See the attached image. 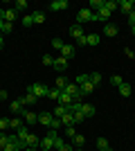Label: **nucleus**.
Instances as JSON below:
<instances>
[{
    "instance_id": "nucleus-12",
    "label": "nucleus",
    "mask_w": 135,
    "mask_h": 151,
    "mask_svg": "<svg viewBox=\"0 0 135 151\" xmlns=\"http://www.w3.org/2000/svg\"><path fill=\"white\" fill-rule=\"evenodd\" d=\"M63 93H68V95H72V97H77V95H81L79 93V86L74 81H68V86L63 88Z\"/></svg>"
},
{
    "instance_id": "nucleus-32",
    "label": "nucleus",
    "mask_w": 135,
    "mask_h": 151,
    "mask_svg": "<svg viewBox=\"0 0 135 151\" xmlns=\"http://www.w3.org/2000/svg\"><path fill=\"white\" fill-rule=\"evenodd\" d=\"M14 9H16V12H25L27 2H25V0H16V2H14Z\"/></svg>"
},
{
    "instance_id": "nucleus-18",
    "label": "nucleus",
    "mask_w": 135,
    "mask_h": 151,
    "mask_svg": "<svg viewBox=\"0 0 135 151\" xmlns=\"http://www.w3.org/2000/svg\"><path fill=\"white\" fill-rule=\"evenodd\" d=\"M16 18H18L16 9H5V23H16Z\"/></svg>"
},
{
    "instance_id": "nucleus-5",
    "label": "nucleus",
    "mask_w": 135,
    "mask_h": 151,
    "mask_svg": "<svg viewBox=\"0 0 135 151\" xmlns=\"http://www.w3.org/2000/svg\"><path fill=\"white\" fill-rule=\"evenodd\" d=\"M52 68L56 70V72H65V70H68V59H65V57L54 59V65H52Z\"/></svg>"
},
{
    "instance_id": "nucleus-57",
    "label": "nucleus",
    "mask_w": 135,
    "mask_h": 151,
    "mask_svg": "<svg viewBox=\"0 0 135 151\" xmlns=\"http://www.w3.org/2000/svg\"><path fill=\"white\" fill-rule=\"evenodd\" d=\"M0 133H2V131H0Z\"/></svg>"
},
{
    "instance_id": "nucleus-7",
    "label": "nucleus",
    "mask_w": 135,
    "mask_h": 151,
    "mask_svg": "<svg viewBox=\"0 0 135 151\" xmlns=\"http://www.w3.org/2000/svg\"><path fill=\"white\" fill-rule=\"evenodd\" d=\"M119 9H122V12L129 16V14L135 9V2H133V0H119Z\"/></svg>"
},
{
    "instance_id": "nucleus-47",
    "label": "nucleus",
    "mask_w": 135,
    "mask_h": 151,
    "mask_svg": "<svg viewBox=\"0 0 135 151\" xmlns=\"http://www.w3.org/2000/svg\"><path fill=\"white\" fill-rule=\"evenodd\" d=\"M124 54H126V57H129V59H135V52L131 50V47H126V50H124Z\"/></svg>"
},
{
    "instance_id": "nucleus-2",
    "label": "nucleus",
    "mask_w": 135,
    "mask_h": 151,
    "mask_svg": "<svg viewBox=\"0 0 135 151\" xmlns=\"http://www.w3.org/2000/svg\"><path fill=\"white\" fill-rule=\"evenodd\" d=\"M92 16H95V14L90 12L88 7H86V9H79V12H77V23H79V25H84V23L92 20Z\"/></svg>"
},
{
    "instance_id": "nucleus-39",
    "label": "nucleus",
    "mask_w": 135,
    "mask_h": 151,
    "mask_svg": "<svg viewBox=\"0 0 135 151\" xmlns=\"http://www.w3.org/2000/svg\"><path fill=\"white\" fill-rule=\"evenodd\" d=\"M63 41H61V38H52V47H56V50H61V47H63Z\"/></svg>"
},
{
    "instance_id": "nucleus-44",
    "label": "nucleus",
    "mask_w": 135,
    "mask_h": 151,
    "mask_svg": "<svg viewBox=\"0 0 135 151\" xmlns=\"http://www.w3.org/2000/svg\"><path fill=\"white\" fill-rule=\"evenodd\" d=\"M50 129L59 131V129H61V120H59V117H54V120H52V124H50Z\"/></svg>"
},
{
    "instance_id": "nucleus-15",
    "label": "nucleus",
    "mask_w": 135,
    "mask_h": 151,
    "mask_svg": "<svg viewBox=\"0 0 135 151\" xmlns=\"http://www.w3.org/2000/svg\"><path fill=\"white\" fill-rule=\"evenodd\" d=\"M61 57H65V59H72V57H74V45L65 43L63 47H61Z\"/></svg>"
},
{
    "instance_id": "nucleus-53",
    "label": "nucleus",
    "mask_w": 135,
    "mask_h": 151,
    "mask_svg": "<svg viewBox=\"0 0 135 151\" xmlns=\"http://www.w3.org/2000/svg\"><path fill=\"white\" fill-rule=\"evenodd\" d=\"M2 25H5V20H0V32H2Z\"/></svg>"
},
{
    "instance_id": "nucleus-31",
    "label": "nucleus",
    "mask_w": 135,
    "mask_h": 151,
    "mask_svg": "<svg viewBox=\"0 0 135 151\" xmlns=\"http://www.w3.org/2000/svg\"><path fill=\"white\" fill-rule=\"evenodd\" d=\"M61 93H63V90H59V88H50V93H47V97H50V99H56V101H59V97H61Z\"/></svg>"
},
{
    "instance_id": "nucleus-56",
    "label": "nucleus",
    "mask_w": 135,
    "mask_h": 151,
    "mask_svg": "<svg viewBox=\"0 0 135 151\" xmlns=\"http://www.w3.org/2000/svg\"><path fill=\"white\" fill-rule=\"evenodd\" d=\"M39 151H43V149H39Z\"/></svg>"
},
{
    "instance_id": "nucleus-23",
    "label": "nucleus",
    "mask_w": 135,
    "mask_h": 151,
    "mask_svg": "<svg viewBox=\"0 0 135 151\" xmlns=\"http://www.w3.org/2000/svg\"><path fill=\"white\" fill-rule=\"evenodd\" d=\"M104 7H106L110 14H113L115 9H119V2H117V0H104Z\"/></svg>"
},
{
    "instance_id": "nucleus-49",
    "label": "nucleus",
    "mask_w": 135,
    "mask_h": 151,
    "mask_svg": "<svg viewBox=\"0 0 135 151\" xmlns=\"http://www.w3.org/2000/svg\"><path fill=\"white\" fill-rule=\"evenodd\" d=\"M7 97H9V95H7V90H0V101L7 99Z\"/></svg>"
},
{
    "instance_id": "nucleus-34",
    "label": "nucleus",
    "mask_w": 135,
    "mask_h": 151,
    "mask_svg": "<svg viewBox=\"0 0 135 151\" xmlns=\"http://www.w3.org/2000/svg\"><path fill=\"white\" fill-rule=\"evenodd\" d=\"M97 147H99L101 151H106L110 145H108V140H106V138H99V140H97Z\"/></svg>"
},
{
    "instance_id": "nucleus-3",
    "label": "nucleus",
    "mask_w": 135,
    "mask_h": 151,
    "mask_svg": "<svg viewBox=\"0 0 135 151\" xmlns=\"http://www.w3.org/2000/svg\"><path fill=\"white\" fill-rule=\"evenodd\" d=\"M68 0H52L50 2V12H63V9H68Z\"/></svg>"
},
{
    "instance_id": "nucleus-43",
    "label": "nucleus",
    "mask_w": 135,
    "mask_h": 151,
    "mask_svg": "<svg viewBox=\"0 0 135 151\" xmlns=\"http://www.w3.org/2000/svg\"><path fill=\"white\" fill-rule=\"evenodd\" d=\"M63 145H65V140L61 138V135H56V140H54V149H61Z\"/></svg>"
},
{
    "instance_id": "nucleus-33",
    "label": "nucleus",
    "mask_w": 135,
    "mask_h": 151,
    "mask_svg": "<svg viewBox=\"0 0 135 151\" xmlns=\"http://www.w3.org/2000/svg\"><path fill=\"white\" fill-rule=\"evenodd\" d=\"M7 145H9V135H7V133H0V151L5 149Z\"/></svg>"
},
{
    "instance_id": "nucleus-26",
    "label": "nucleus",
    "mask_w": 135,
    "mask_h": 151,
    "mask_svg": "<svg viewBox=\"0 0 135 151\" xmlns=\"http://www.w3.org/2000/svg\"><path fill=\"white\" fill-rule=\"evenodd\" d=\"M29 133H32V131H29L27 126H20L18 131H16V135H18V140H23V142H25V140H27V135H29Z\"/></svg>"
},
{
    "instance_id": "nucleus-38",
    "label": "nucleus",
    "mask_w": 135,
    "mask_h": 151,
    "mask_svg": "<svg viewBox=\"0 0 135 151\" xmlns=\"http://www.w3.org/2000/svg\"><path fill=\"white\" fill-rule=\"evenodd\" d=\"M43 65H54V57H50V54H43Z\"/></svg>"
},
{
    "instance_id": "nucleus-40",
    "label": "nucleus",
    "mask_w": 135,
    "mask_h": 151,
    "mask_svg": "<svg viewBox=\"0 0 135 151\" xmlns=\"http://www.w3.org/2000/svg\"><path fill=\"white\" fill-rule=\"evenodd\" d=\"M23 25H25V27H32V25H34V20H32V14H27L25 18H23Z\"/></svg>"
},
{
    "instance_id": "nucleus-10",
    "label": "nucleus",
    "mask_w": 135,
    "mask_h": 151,
    "mask_svg": "<svg viewBox=\"0 0 135 151\" xmlns=\"http://www.w3.org/2000/svg\"><path fill=\"white\" fill-rule=\"evenodd\" d=\"M70 36L74 38V41H79V38L84 36V25H72L70 27Z\"/></svg>"
},
{
    "instance_id": "nucleus-11",
    "label": "nucleus",
    "mask_w": 135,
    "mask_h": 151,
    "mask_svg": "<svg viewBox=\"0 0 135 151\" xmlns=\"http://www.w3.org/2000/svg\"><path fill=\"white\" fill-rule=\"evenodd\" d=\"M117 90H119V95H122V97H131V93H133L131 83H126V81L119 83V86H117Z\"/></svg>"
},
{
    "instance_id": "nucleus-55",
    "label": "nucleus",
    "mask_w": 135,
    "mask_h": 151,
    "mask_svg": "<svg viewBox=\"0 0 135 151\" xmlns=\"http://www.w3.org/2000/svg\"><path fill=\"white\" fill-rule=\"evenodd\" d=\"M106 151H115V149H110V147H108V149H106Z\"/></svg>"
},
{
    "instance_id": "nucleus-50",
    "label": "nucleus",
    "mask_w": 135,
    "mask_h": 151,
    "mask_svg": "<svg viewBox=\"0 0 135 151\" xmlns=\"http://www.w3.org/2000/svg\"><path fill=\"white\" fill-rule=\"evenodd\" d=\"M2 47H5V36L0 34V50H2Z\"/></svg>"
},
{
    "instance_id": "nucleus-16",
    "label": "nucleus",
    "mask_w": 135,
    "mask_h": 151,
    "mask_svg": "<svg viewBox=\"0 0 135 151\" xmlns=\"http://www.w3.org/2000/svg\"><path fill=\"white\" fill-rule=\"evenodd\" d=\"M117 32L119 29H117V25H113V23H106V25H104V34H106V36L113 38V36H117Z\"/></svg>"
},
{
    "instance_id": "nucleus-37",
    "label": "nucleus",
    "mask_w": 135,
    "mask_h": 151,
    "mask_svg": "<svg viewBox=\"0 0 135 151\" xmlns=\"http://www.w3.org/2000/svg\"><path fill=\"white\" fill-rule=\"evenodd\" d=\"M99 81H101V75H99V72H92V75H90V83H92V86H97Z\"/></svg>"
},
{
    "instance_id": "nucleus-4",
    "label": "nucleus",
    "mask_w": 135,
    "mask_h": 151,
    "mask_svg": "<svg viewBox=\"0 0 135 151\" xmlns=\"http://www.w3.org/2000/svg\"><path fill=\"white\" fill-rule=\"evenodd\" d=\"M79 111H81V113H84V117H92V115L97 113V108L92 106V104H84V101H81V104H79Z\"/></svg>"
},
{
    "instance_id": "nucleus-13",
    "label": "nucleus",
    "mask_w": 135,
    "mask_h": 151,
    "mask_svg": "<svg viewBox=\"0 0 135 151\" xmlns=\"http://www.w3.org/2000/svg\"><path fill=\"white\" fill-rule=\"evenodd\" d=\"M72 101H74V97H72V95H68V93H61V97H59V106H70Z\"/></svg>"
},
{
    "instance_id": "nucleus-25",
    "label": "nucleus",
    "mask_w": 135,
    "mask_h": 151,
    "mask_svg": "<svg viewBox=\"0 0 135 151\" xmlns=\"http://www.w3.org/2000/svg\"><path fill=\"white\" fill-rule=\"evenodd\" d=\"M99 41H101L99 34H88V36H86V43L88 45H99Z\"/></svg>"
},
{
    "instance_id": "nucleus-19",
    "label": "nucleus",
    "mask_w": 135,
    "mask_h": 151,
    "mask_svg": "<svg viewBox=\"0 0 135 151\" xmlns=\"http://www.w3.org/2000/svg\"><path fill=\"white\" fill-rule=\"evenodd\" d=\"M92 90H95V86L90 83V79H88V81H86V83H81V86H79V93L84 95V97H86V95H90V93H92Z\"/></svg>"
},
{
    "instance_id": "nucleus-1",
    "label": "nucleus",
    "mask_w": 135,
    "mask_h": 151,
    "mask_svg": "<svg viewBox=\"0 0 135 151\" xmlns=\"http://www.w3.org/2000/svg\"><path fill=\"white\" fill-rule=\"evenodd\" d=\"M27 93L34 95V97H47L50 88H47L45 83H41V81H34V83H29V86H27Z\"/></svg>"
},
{
    "instance_id": "nucleus-51",
    "label": "nucleus",
    "mask_w": 135,
    "mask_h": 151,
    "mask_svg": "<svg viewBox=\"0 0 135 151\" xmlns=\"http://www.w3.org/2000/svg\"><path fill=\"white\" fill-rule=\"evenodd\" d=\"M0 20H5V9L0 7Z\"/></svg>"
},
{
    "instance_id": "nucleus-35",
    "label": "nucleus",
    "mask_w": 135,
    "mask_h": 151,
    "mask_svg": "<svg viewBox=\"0 0 135 151\" xmlns=\"http://www.w3.org/2000/svg\"><path fill=\"white\" fill-rule=\"evenodd\" d=\"M11 29H14V23H5V25H2V32H0V34H2V36H7V34H11Z\"/></svg>"
},
{
    "instance_id": "nucleus-8",
    "label": "nucleus",
    "mask_w": 135,
    "mask_h": 151,
    "mask_svg": "<svg viewBox=\"0 0 135 151\" xmlns=\"http://www.w3.org/2000/svg\"><path fill=\"white\" fill-rule=\"evenodd\" d=\"M9 108H11L14 115H23V111H25V106H23V101H20V99H14L11 104H9Z\"/></svg>"
},
{
    "instance_id": "nucleus-54",
    "label": "nucleus",
    "mask_w": 135,
    "mask_h": 151,
    "mask_svg": "<svg viewBox=\"0 0 135 151\" xmlns=\"http://www.w3.org/2000/svg\"><path fill=\"white\" fill-rule=\"evenodd\" d=\"M74 151H84V147H81V149H74Z\"/></svg>"
},
{
    "instance_id": "nucleus-48",
    "label": "nucleus",
    "mask_w": 135,
    "mask_h": 151,
    "mask_svg": "<svg viewBox=\"0 0 135 151\" xmlns=\"http://www.w3.org/2000/svg\"><path fill=\"white\" fill-rule=\"evenodd\" d=\"M56 151H74V147H72V145H63L61 149H56Z\"/></svg>"
},
{
    "instance_id": "nucleus-36",
    "label": "nucleus",
    "mask_w": 135,
    "mask_h": 151,
    "mask_svg": "<svg viewBox=\"0 0 135 151\" xmlns=\"http://www.w3.org/2000/svg\"><path fill=\"white\" fill-rule=\"evenodd\" d=\"M90 79V75H79V77H74V83H77V86H81V83H86Z\"/></svg>"
},
{
    "instance_id": "nucleus-17",
    "label": "nucleus",
    "mask_w": 135,
    "mask_h": 151,
    "mask_svg": "<svg viewBox=\"0 0 135 151\" xmlns=\"http://www.w3.org/2000/svg\"><path fill=\"white\" fill-rule=\"evenodd\" d=\"M32 20H34V25H41V23H45V12H41V9L32 12Z\"/></svg>"
},
{
    "instance_id": "nucleus-6",
    "label": "nucleus",
    "mask_w": 135,
    "mask_h": 151,
    "mask_svg": "<svg viewBox=\"0 0 135 151\" xmlns=\"http://www.w3.org/2000/svg\"><path fill=\"white\" fill-rule=\"evenodd\" d=\"M23 122H25V124H36V122H39V115L32 113V111H23Z\"/></svg>"
},
{
    "instance_id": "nucleus-42",
    "label": "nucleus",
    "mask_w": 135,
    "mask_h": 151,
    "mask_svg": "<svg viewBox=\"0 0 135 151\" xmlns=\"http://www.w3.org/2000/svg\"><path fill=\"white\" fill-rule=\"evenodd\" d=\"M9 129V120L7 117H0V131H7Z\"/></svg>"
},
{
    "instance_id": "nucleus-30",
    "label": "nucleus",
    "mask_w": 135,
    "mask_h": 151,
    "mask_svg": "<svg viewBox=\"0 0 135 151\" xmlns=\"http://www.w3.org/2000/svg\"><path fill=\"white\" fill-rule=\"evenodd\" d=\"M65 86H68V81H65V77H63V75H59V77H56V86H54V88H59V90H63Z\"/></svg>"
},
{
    "instance_id": "nucleus-45",
    "label": "nucleus",
    "mask_w": 135,
    "mask_h": 151,
    "mask_svg": "<svg viewBox=\"0 0 135 151\" xmlns=\"http://www.w3.org/2000/svg\"><path fill=\"white\" fill-rule=\"evenodd\" d=\"M2 151H23V149H20L18 145H11V142H9V145H7L5 149H2Z\"/></svg>"
},
{
    "instance_id": "nucleus-27",
    "label": "nucleus",
    "mask_w": 135,
    "mask_h": 151,
    "mask_svg": "<svg viewBox=\"0 0 135 151\" xmlns=\"http://www.w3.org/2000/svg\"><path fill=\"white\" fill-rule=\"evenodd\" d=\"M36 99H39V97H34V95H29V93H27L25 97H20V101H23V106H27V104H36Z\"/></svg>"
},
{
    "instance_id": "nucleus-52",
    "label": "nucleus",
    "mask_w": 135,
    "mask_h": 151,
    "mask_svg": "<svg viewBox=\"0 0 135 151\" xmlns=\"http://www.w3.org/2000/svg\"><path fill=\"white\" fill-rule=\"evenodd\" d=\"M131 34H133V36H135V25H133V27H131Z\"/></svg>"
},
{
    "instance_id": "nucleus-29",
    "label": "nucleus",
    "mask_w": 135,
    "mask_h": 151,
    "mask_svg": "<svg viewBox=\"0 0 135 151\" xmlns=\"http://www.w3.org/2000/svg\"><path fill=\"white\" fill-rule=\"evenodd\" d=\"M65 113H68V108H65V106H56V108H54V113H52V115H54V117H59V120H61V117H63Z\"/></svg>"
},
{
    "instance_id": "nucleus-9",
    "label": "nucleus",
    "mask_w": 135,
    "mask_h": 151,
    "mask_svg": "<svg viewBox=\"0 0 135 151\" xmlns=\"http://www.w3.org/2000/svg\"><path fill=\"white\" fill-rule=\"evenodd\" d=\"M25 145H27V149H39V145H41V140L34 135V133H29L27 135V140H25Z\"/></svg>"
},
{
    "instance_id": "nucleus-22",
    "label": "nucleus",
    "mask_w": 135,
    "mask_h": 151,
    "mask_svg": "<svg viewBox=\"0 0 135 151\" xmlns=\"http://www.w3.org/2000/svg\"><path fill=\"white\" fill-rule=\"evenodd\" d=\"M61 124H63V126H74V117H72V113H70V111H68V113H65L63 117H61Z\"/></svg>"
},
{
    "instance_id": "nucleus-46",
    "label": "nucleus",
    "mask_w": 135,
    "mask_h": 151,
    "mask_svg": "<svg viewBox=\"0 0 135 151\" xmlns=\"http://www.w3.org/2000/svg\"><path fill=\"white\" fill-rule=\"evenodd\" d=\"M65 133H68V138H74V135H77L74 126H65Z\"/></svg>"
},
{
    "instance_id": "nucleus-20",
    "label": "nucleus",
    "mask_w": 135,
    "mask_h": 151,
    "mask_svg": "<svg viewBox=\"0 0 135 151\" xmlns=\"http://www.w3.org/2000/svg\"><path fill=\"white\" fill-rule=\"evenodd\" d=\"M88 9L92 14L99 12V9H104V0H90V2H88Z\"/></svg>"
},
{
    "instance_id": "nucleus-28",
    "label": "nucleus",
    "mask_w": 135,
    "mask_h": 151,
    "mask_svg": "<svg viewBox=\"0 0 135 151\" xmlns=\"http://www.w3.org/2000/svg\"><path fill=\"white\" fill-rule=\"evenodd\" d=\"M72 117H74V126H77V124H81V122L86 120V117H84V113H81L79 108H77V111H72Z\"/></svg>"
},
{
    "instance_id": "nucleus-14",
    "label": "nucleus",
    "mask_w": 135,
    "mask_h": 151,
    "mask_svg": "<svg viewBox=\"0 0 135 151\" xmlns=\"http://www.w3.org/2000/svg\"><path fill=\"white\" fill-rule=\"evenodd\" d=\"M52 120H54V115H52V113H39V122H41L43 126H47V129H50Z\"/></svg>"
},
{
    "instance_id": "nucleus-24",
    "label": "nucleus",
    "mask_w": 135,
    "mask_h": 151,
    "mask_svg": "<svg viewBox=\"0 0 135 151\" xmlns=\"http://www.w3.org/2000/svg\"><path fill=\"white\" fill-rule=\"evenodd\" d=\"M72 142H74V149H81V147L86 145V138L81 135V133H77V135L72 138Z\"/></svg>"
},
{
    "instance_id": "nucleus-21",
    "label": "nucleus",
    "mask_w": 135,
    "mask_h": 151,
    "mask_svg": "<svg viewBox=\"0 0 135 151\" xmlns=\"http://www.w3.org/2000/svg\"><path fill=\"white\" fill-rule=\"evenodd\" d=\"M20 126H25V122L20 120V117H11V120H9V129H11V131H18Z\"/></svg>"
},
{
    "instance_id": "nucleus-41",
    "label": "nucleus",
    "mask_w": 135,
    "mask_h": 151,
    "mask_svg": "<svg viewBox=\"0 0 135 151\" xmlns=\"http://www.w3.org/2000/svg\"><path fill=\"white\" fill-rule=\"evenodd\" d=\"M110 83H113V86L117 88V86L122 83V77H119V75H113V77H110Z\"/></svg>"
}]
</instances>
